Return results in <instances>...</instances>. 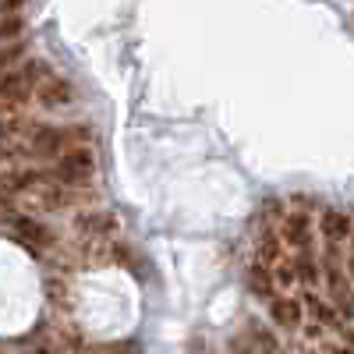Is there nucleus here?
<instances>
[{"label": "nucleus", "instance_id": "nucleus-2", "mask_svg": "<svg viewBox=\"0 0 354 354\" xmlns=\"http://www.w3.org/2000/svg\"><path fill=\"white\" fill-rule=\"evenodd\" d=\"M88 167H93V163H88V156H85V153H75V156H68V160H64L61 174L68 177V181H75V177L88 174Z\"/></svg>", "mask_w": 354, "mask_h": 354}, {"label": "nucleus", "instance_id": "nucleus-1", "mask_svg": "<svg viewBox=\"0 0 354 354\" xmlns=\"http://www.w3.org/2000/svg\"><path fill=\"white\" fill-rule=\"evenodd\" d=\"M322 234H326V241H347V234H351L347 213H340V209L322 213Z\"/></svg>", "mask_w": 354, "mask_h": 354}, {"label": "nucleus", "instance_id": "nucleus-3", "mask_svg": "<svg viewBox=\"0 0 354 354\" xmlns=\"http://www.w3.org/2000/svg\"><path fill=\"white\" fill-rule=\"evenodd\" d=\"M273 312L283 319V322H290V326H298V319H301V312H298V305H273Z\"/></svg>", "mask_w": 354, "mask_h": 354}, {"label": "nucleus", "instance_id": "nucleus-4", "mask_svg": "<svg viewBox=\"0 0 354 354\" xmlns=\"http://www.w3.org/2000/svg\"><path fill=\"white\" fill-rule=\"evenodd\" d=\"M8 4H21V0H8Z\"/></svg>", "mask_w": 354, "mask_h": 354}]
</instances>
